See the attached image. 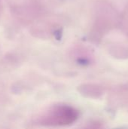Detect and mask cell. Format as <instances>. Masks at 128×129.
<instances>
[{
    "label": "cell",
    "mask_w": 128,
    "mask_h": 129,
    "mask_svg": "<svg viewBox=\"0 0 128 129\" xmlns=\"http://www.w3.org/2000/svg\"><path fill=\"white\" fill-rule=\"evenodd\" d=\"M2 0H0V15L2 14Z\"/></svg>",
    "instance_id": "3957f363"
},
{
    "label": "cell",
    "mask_w": 128,
    "mask_h": 129,
    "mask_svg": "<svg viewBox=\"0 0 128 129\" xmlns=\"http://www.w3.org/2000/svg\"><path fill=\"white\" fill-rule=\"evenodd\" d=\"M12 12L14 16L21 21H31L40 13V8L36 3H26L19 5L12 8Z\"/></svg>",
    "instance_id": "7a4b0ae2"
},
{
    "label": "cell",
    "mask_w": 128,
    "mask_h": 129,
    "mask_svg": "<svg viewBox=\"0 0 128 129\" xmlns=\"http://www.w3.org/2000/svg\"><path fill=\"white\" fill-rule=\"evenodd\" d=\"M78 118V112L69 106H56L48 110L41 119L45 125H66L74 122Z\"/></svg>",
    "instance_id": "6da1fadb"
}]
</instances>
